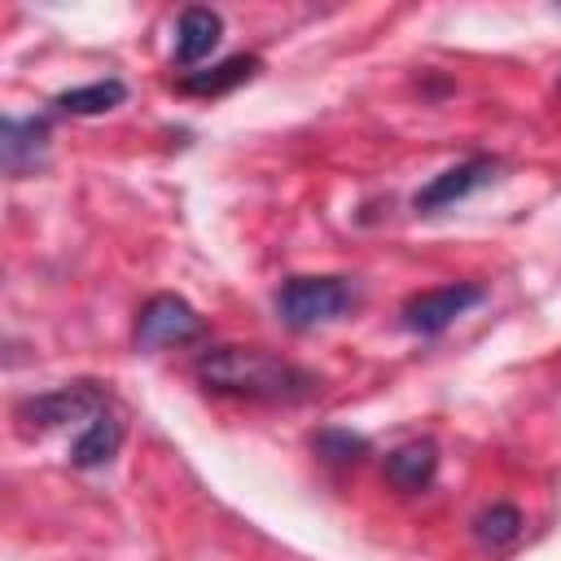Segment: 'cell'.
Instances as JSON below:
<instances>
[{"instance_id": "obj_1", "label": "cell", "mask_w": 561, "mask_h": 561, "mask_svg": "<svg viewBox=\"0 0 561 561\" xmlns=\"http://www.w3.org/2000/svg\"><path fill=\"white\" fill-rule=\"evenodd\" d=\"M197 381L215 394L259 399V403H298L316 390V377L276 351L263 346H215L197 359Z\"/></svg>"}, {"instance_id": "obj_2", "label": "cell", "mask_w": 561, "mask_h": 561, "mask_svg": "<svg viewBox=\"0 0 561 561\" xmlns=\"http://www.w3.org/2000/svg\"><path fill=\"white\" fill-rule=\"evenodd\" d=\"M355 302V289L346 276H289L276 294V311L289 329H316L337 320Z\"/></svg>"}, {"instance_id": "obj_3", "label": "cell", "mask_w": 561, "mask_h": 561, "mask_svg": "<svg viewBox=\"0 0 561 561\" xmlns=\"http://www.w3.org/2000/svg\"><path fill=\"white\" fill-rule=\"evenodd\" d=\"M96 412H105V390L96 381H70V386L22 399L13 408V421L22 434H48V430H61L70 421H92Z\"/></svg>"}, {"instance_id": "obj_4", "label": "cell", "mask_w": 561, "mask_h": 561, "mask_svg": "<svg viewBox=\"0 0 561 561\" xmlns=\"http://www.w3.org/2000/svg\"><path fill=\"white\" fill-rule=\"evenodd\" d=\"M197 337H202V316L175 294H153L136 316V346L140 351L184 346V342H197Z\"/></svg>"}, {"instance_id": "obj_5", "label": "cell", "mask_w": 561, "mask_h": 561, "mask_svg": "<svg viewBox=\"0 0 561 561\" xmlns=\"http://www.w3.org/2000/svg\"><path fill=\"white\" fill-rule=\"evenodd\" d=\"M478 302H482V285H469V280H460V285H438V289L412 294V298L403 302V324H408L412 333L430 337V333H443L456 316H465V311L478 307Z\"/></svg>"}, {"instance_id": "obj_6", "label": "cell", "mask_w": 561, "mask_h": 561, "mask_svg": "<svg viewBox=\"0 0 561 561\" xmlns=\"http://www.w3.org/2000/svg\"><path fill=\"white\" fill-rule=\"evenodd\" d=\"M491 180H495V162H491V158H469V162L447 167L443 175H434V180L412 197V206L430 215V210H443V206L469 197L473 188H482V184H491Z\"/></svg>"}, {"instance_id": "obj_7", "label": "cell", "mask_w": 561, "mask_h": 561, "mask_svg": "<svg viewBox=\"0 0 561 561\" xmlns=\"http://www.w3.org/2000/svg\"><path fill=\"white\" fill-rule=\"evenodd\" d=\"M219 35H224V18L215 9H206V4H188L180 13V22H175V61L184 70H193L202 57L215 53Z\"/></svg>"}, {"instance_id": "obj_8", "label": "cell", "mask_w": 561, "mask_h": 561, "mask_svg": "<svg viewBox=\"0 0 561 561\" xmlns=\"http://www.w3.org/2000/svg\"><path fill=\"white\" fill-rule=\"evenodd\" d=\"M118 443H123V425H118V416L105 408V412H96L92 421H83L79 438L70 443V465H79V469L110 465V460L118 456Z\"/></svg>"}, {"instance_id": "obj_9", "label": "cell", "mask_w": 561, "mask_h": 561, "mask_svg": "<svg viewBox=\"0 0 561 561\" xmlns=\"http://www.w3.org/2000/svg\"><path fill=\"white\" fill-rule=\"evenodd\" d=\"M434 469H438V447L430 438H412L403 447H394L386 456V482L399 486V491H421L434 482Z\"/></svg>"}, {"instance_id": "obj_10", "label": "cell", "mask_w": 561, "mask_h": 561, "mask_svg": "<svg viewBox=\"0 0 561 561\" xmlns=\"http://www.w3.org/2000/svg\"><path fill=\"white\" fill-rule=\"evenodd\" d=\"M48 145V127L39 118H4L0 123V153H4V171L22 175L26 167H35L44 158Z\"/></svg>"}, {"instance_id": "obj_11", "label": "cell", "mask_w": 561, "mask_h": 561, "mask_svg": "<svg viewBox=\"0 0 561 561\" xmlns=\"http://www.w3.org/2000/svg\"><path fill=\"white\" fill-rule=\"evenodd\" d=\"M254 70H259V57L237 53V57H228V61H219V66L188 70V75L180 79V92H188V96H224V92H232L237 83L254 79Z\"/></svg>"}, {"instance_id": "obj_12", "label": "cell", "mask_w": 561, "mask_h": 561, "mask_svg": "<svg viewBox=\"0 0 561 561\" xmlns=\"http://www.w3.org/2000/svg\"><path fill=\"white\" fill-rule=\"evenodd\" d=\"M123 96H127L123 79H96V83L57 92V110H66V114H105V110L123 105Z\"/></svg>"}, {"instance_id": "obj_13", "label": "cell", "mask_w": 561, "mask_h": 561, "mask_svg": "<svg viewBox=\"0 0 561 561\" xmlns=\"http://www.w3.org/2000/svg\"><path fill=\"white\" fill-rule=\"evenodd\" d=\"M473 539H478L482 548H491V552L513 548V543L522 539V513H517L513 504H491V508H482V513L473 517Z\"/></svg>"}, {"instance_id": "obj_14", "label": "cell", "mask_w": 561, "mask_h": 561, "mask_svg": "<svg viewBox=\"0 0 561 561\" xmlns=\"http://www.w3.org/2000/svg\"><path fill=\"white\" fill-rule=\"evenodd\" d=\"M316 451L324 456V460H359L364 451H368V443L359 438V434H346V430H324V434H316Z\"/></svg>"}]
</instances>
